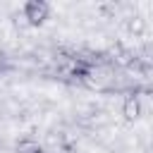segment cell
<instances>
[{
    "label": "cell",
    "mask_w": 153,
    "mask_h": 153,
    "mask_svg": "<svg viewBox=\"0 0 153 153\" xmlns=\"http://www.w3.org/2000/svg\"><path fill=\"white\" fill-rule=\"evenodd\" d=\"M14 153H45L43 143L33 136H22L17 143H14Z\"/></svg>",
    "instance_id": "obj_3"
},
{
    "label": "cell",
    "mask_w": 153,
    "mask_h": 153,
    "mask_svg": "<svg viewBox=\"0 0 153 153\" xmlns=\"http://www.w3.org/2000/svg\"><path fill=\"white\" fill-rule=\"evenodd\" d=\"M127 29H129L134 36H141V33H143V29H146V24H143V19H141V17H131V19L127 22Z\"/></svg>",
    "instance_id": "obj_4"
},
{
    "label": "cell",
    "mask_w": 153,
    "mask_h": 153,
    "mask_svg": "<svg viewBox=\"0 0 153 153\" xmlns=\"http://www.w3.org/2000/svg\"><path fill=\"white\" fill-rule=\"evenodd\" d=\"M141 112H143V105H141L139 91L127 93V98H124V103H122V115H124V120H127V122H136V120L141 117Z\"/></svg>",
    "instance_id": "obj_2"
},
{
    "label": "cell",
    "mask_w": 153,
    "mask_h": 153,
    "mask_svg": "<svg viewBox=\"0 0 153 153\" xmlns=\"http://www.w3.org/2000/svg\"><path fill=\"white\" fill-rule=\"evenodd\" d=\"M22 12H24V19L29 26H41L50 17V5L45 0H29V2H24Z\"/></svg>",
    "instance_id": "obj_1"
}]
</instances>
